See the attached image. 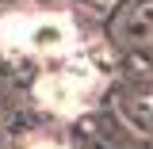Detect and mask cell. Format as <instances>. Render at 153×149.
Masks as SVG:
<instances>
[{
    "label": "cell",
    "instance_id": "obj_3",
    "mask_svg": "<svg viewBox=\"0 0 153 149\" xmlns=\"http://www.w3.org/2000/svg\"><path fill=\"white\" fill-rule=\"evenodd\" d=\"M27 149H65V145H57V142H46V138H38V142H31Z\"/></svg>",
    "mask_w": 153,
    "mask_h": 149
},
{
    "label": "cell",
    "instance_id": "obj_2",
    "mask_svg": "<svg viewBox=\"0 0 153 149\" xmlns=\"http://www.w3.org/2000/svg\"><path fill=\"white\" fill-rule=\"evenodd\" d=\"M103 76L88 69V65H73V69H57V73H42L35 84V96L42 107H50L57 115H76L92 103V96L100 92Z\"/></svg>",
    "mask_w": 153,
    "mask_h": 149
},
{
    "label": "cell",
    "instance_id": "obj_1",
    "mask_svg": "<svg viewBox=\"0 0 153 149\" xmlns=\"http://www.w3.org/2000/svg\"><path fill=\"white\" fill-rule=\"evenodd\" d=\"M0 46L31 57H65L76 46V23L65 12H8L0 19Z\"/></svg>",
    "mask_w": 153,
    "mask_h": 149
}]
</instances>
